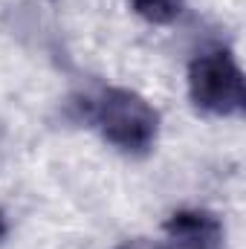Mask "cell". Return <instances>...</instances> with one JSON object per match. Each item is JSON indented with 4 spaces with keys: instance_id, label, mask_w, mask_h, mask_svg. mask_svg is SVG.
<instances>
[{
    "instance_id": "2",
    "label": "cell",
    "mask_w": 246,
    "mask_h": 249,
    "mask_svg": "<svg viewBox=\"0 0 246 249\" xmlns=\"http://www.w3.org/2000/svg\"><path fill=\"white\" fill-rule=\"evenodd\" d=\"M188 93H191V102L211 116H235V113H244L246 107L244 72L238 61L223 50L203 53L191 61Z\"/></svg>"
},
{
    "instance_id": "3",
    "label": "cell",
    "mask_w": 246,
    "mask_h": 249,
    "mask_svg": "<svg viewBox=\"0 0 246 249\" xmlns=\"http://www.w3.org/2000/svg\"><path fill=\"white\" fill-rule=\"evenodd\" d=\"M157 249H223V223L211 212H177L165 223V244Z\"/></svg>"
},
{
    "instance_id": "1",
    "label": "cell",
    "mask_w": 246,
    "mask_h": 249,
    "mask_svg": "<svg viewBox=\"0 0 246 249\" xmlns=\"http://www.w3.org/2000/svg\"><path fill=\"white\" fill-rule=\"evenodd\" d=\"M96 127L122 154L142 157L154 148L159 133V113L133 90L110 87L96 102Z\"/></svg>"
},
{
    "instance_id": "6",
    "label": "cell",
    "mask_w": 246,
    "mask_h": 249,
    "mask_svg": "<svg viewBox=\"0 0 246 249\" xmlns=\"http://www.w3.org/2000/svg\"><path fill=\"white\" fill-rule=\"evenodd\" d=\"M6 235V217H3V212H0V238Z\"/></svg>"
},
{
    "instance_id": "4",
    "label": "cell",
    "mask_w": 246,
    "mask_h": 249,
    "mask_svg": "<svg viewBox=\"0 0 246 249\" xmlns=\"http://www.w3.org/2000/svg\"><path fill=\"white\" fill-rule=\"evenodd\" d=\"M127 3L139 18H145L148 23H157V26L174 23L185 9V0H127Z\"/></svg>"
},
{
    "instance_id": "5",
    "label": "cell",
    "mask_w": 246,
    "mask_h": 249,
    "mask_svg": "<svg viewBox=\"0 0 246 249\" xmlns=\"http://www.w3.org/2000/svg\"><path fill=\"white\" fill-rule=\"evenodd\" d=\"M119 249H157V247H151L148 241H142V238H136V241H127V244H122Z\"/></svg>"
}]
</instances>
